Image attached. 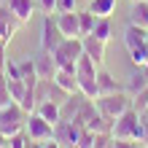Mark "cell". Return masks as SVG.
I'll list each match as a JSON object with an SVG mask.
<instances>
[{
	"label": "cell",
	"mask_w": 148,
	"mask_h": 148,
	"mask_svg": "<svg viewBox=\"0 0 148 148\" xmlns=\"http://www.w3.org/2000/svg\"><path fill=\"white\" fill-rule=\"evenodd\" d=\"M97 70H100V67L94 65L92 57H86V54L78 57V62H75L78 92H81L86 100H97Z\"/></svg>",
	"instance_id": "cell-1"
},
{
	"label": "cell",
	"mask_w": 148,
	"mask_h": 148,
	"mask_svg": "<svg viewBox=\"0 0 148 148\" xmlns=\"http://www.w3.org/2000/svg\"><path fill=\"white\" fill-rule=\"evenodd\" d=\"M94 105H97V110H100L105 119L116 121L127 108H132V97L121 89V92H116V94H100V97L94 100Z\"/></svg>",
	"instance_id": "cell-2"
},
{
	"label": "cell",
	"mask_w": 148,
	"mask_h": 148,
	"mask_svg": "<svg viewBox=\"0 0 148 148\" xmlns=\"http://www.w3.org/2000/svg\"><path fill=\"white\" fill-rule=\"evenodd\" d=\"M30 113L24 110L19 102H8V105L0 108V132L5 135H16V132H24V121H27Z\"/></svg>",
	"instance_id": "cell-3"
},
{
	"label": "cell",
	"mask_w": 148,
	"mask_h": 148,
	"mask_svg": "<svg viewBox=\"0 0 148 148\" xmlns=\"http://www.w3.org/2000/svg\"><path fill=\"white\" fill-rule=\"evenodd\" d=\"M51 54L57 59V67H70V65L78 62V57L84 54V40L81 38H65Z\"/></svg>",
	"instance_id": "cell-4"
},
{
	"label": "cell",
	"mask_w": 148,
	"mask_h": 148,
	"mask_svg": "<svg viewBox=\"0 0 148 148\" xmlns=\"http://www.w3.org/2000/svg\"><path fill=\"white\" fill-rule=\"evenodd\" d=\"M24 135H27L30 140H35V143H46V140L54 137V124H49L40 113L32 110L27 116V121H24Z\"/></svg>",
	"instance_id": "cell-5"
},
{
	"label": "cell",
	"mask_w": 148,
	"mask_h": 148,
	"mask_svg": "<svg viewBox=\"0 0 148 148\" xmlns=\"http://www.w3.org/2000/svg\"><path fill=\"white\" fill-rule=\"evenodd\" d=\"M81 132H84V127H78L75 121H67V119H59L54 124V140L62 148H75Z\"/></svg>",
	"instance_id": "cell-6"
},
{
	"label": "cell",
	"mask_w": 148,
	"mask_h": 148,
	"mask_svg": "<svg viewBox=\"0 0 148 148\" xmlns=\"http://www.w3.org/2000/svg\"><path fill=\"white\" fill-rule=\"evenodd\" d=\"M65 40L62 30L57 24V16H43V24H40V49L43 51H54L59 43Z\"/></svg>",
	"instance_id": "cell-7"
},
{
	"label": "cell",
	"mask_w": 148,
	"mask_h": 148,
	"mask_svg": "<svg viewBox=\"0 0 148 148\" xmlns=\"http://www.w3.org/2000/svg\"><path fill=\"white\" fill-rule=\"evenodd\" d=\"M32 65H35V73H38L40 81H49V78H54V73H57V59H54L51 51L40 49L38 54H32Z\"/></svg>",
	"instance_id": "cell-8"
},
{
	"label": "cell",
	"mask_w": 148,
	"mask_h": 148,
	"mask_svg": "<svg viewBox=\"0 0 148 148\" xmlns=\"http://www.w3.org/2000/svg\"><path fill=\"white\" fill-rule=\"evenodd\" d=\"M54 84H57L62 92H67V94H75V92H78V75H75V65H70V67H57V73H54Z\"/></svg>",
	"instance_id": "cell-9"
},
{
	"label": "cell",
	"mask_w": 148,
	"mask_h": 148,
	"mask_svg": "<svg viewBox=\"0 0 148 148\" xmlns=\"http://www.w3.org/2000/svg\"><path fill=\"white\" fill-rule=\"evenodd\" d=\"M57 24L65 38H81V24H78V11H65L57 14Z\"/></svg>",
	"instance_id": "cell-10"
},
{
	"label": "cell",
	"mask_w": 148,
	"mask_h": 148,
	"mask_svg": "<svg viewBox=\"0 0 148 148\" xmlns=\"http://www.w3.org/2000/svg\"><path fill=\"white\" fill-rule=\"evenodd\" d=\"M81 40H84V54L92 57L97 67H102V62H105V46H108V43H102L100 38H94V35H84Z\"/></svg>",
	"instance_id": "cell-11"
},
{
	"label": "cell",
	"mask_w": 148,
	"mask_h": 148,
	"mask_svg": "<svg viewBox=\"0 0 148 148\" xmlns=\"http://www.w3.org/2000/svg\"><path fill=\"white\" fill-rule=\"evenodd\" d=\"M8 8L14 11V16H16V19H19L22 24H27L32 16H35L38 0H8Z\"/></svg>",
	"instance_id": "cell-12"
},
{
	"label": "cell",
	"mask_w": 148,
	"mask_h": 148,
	"mask_svg": "<svg viewBox=\"0 0 148 148\" xmlns=\"http://www.w3.org/2000/svg\"><path fill=\"white\" fill-rule=\"evenodd\" d=\"M143 89H148V67H135V70L129 73V78H127L124 92L129 97H135V94L143 92Z\"/></svg>",
	"instance_id": "cell-13"
},
{
	"label": "cell",
	"mask_w": 148,
	"mask_h": 148,
	"mask_svg": "<svg viewBox=\"0 0 148 148\" xmlns=\"http://www.w3.org/2000/svg\"><path fill=\"white\" fill-rule=\"evenodd\" d=\"M35 113H40L49 124H57V121L62 119V105L54 102V100H43V102H38V105H35Z\"/></svg>",
	"instance_id": "cell-14"
},
{
	"label": "cell",
	"mask_w": 148,
	"mask_h": 148,
	"mask_svg": "<svg viewBox=\"0 0 148 148\" xmlns=\"http://www.w3.org/2000/svg\"><path fill=\"white\" fill-rule=\"evenodd\" d=\"M145 40H148V30L129 22L127 30H124V46L127 49H135V46H140V43H145Z\"/></svg>",
	"instance_id": "cell-15"
},
{
	"label": "cell",
	"mask_w": 148,
	"mask_h": 148,
	"mask_svg": "<svg viewBox=\"0 0 148 148\" xmlns=\"http://www.w3.org/2000/svg\"><path fill=\"white\" fill-rule=\"evenodd\" d=\"M116 92H121V86H119V81L113 78L108 70H97V97L100 94H116Z\"/></svg>",
	"instance_id": "cell-16"
},
{
	"label": "cell",
	"mask_w": 148,
	"mask_h": 148,
	"mask_svg": "<svg viewBox=\"0 0 148 148\" xmlns=\"http://www.w3.org/2000/svg\"><path fill=\"white\" fill-rule=\"evenodd\" d=\"M129 22L148 30V0H137V3H132V8H129Z\"/></svg>",
	"instance_id": "cell-17"
},
{
	"label": "cell",
	"mask_w": 148,
	"mask_h": 148,
	"mask_svg": "<svg viewBox=\"0 0 148 148\" xmlns=\"http://www.w3.org/2000/svg\"><path fill=\"white\" fill-rule=\"evenodd\" d=\"M92 35L94 38H100L102 43H108L113 38V24H110V16H100L97 24H94V30H92Z\"/></svg>",
	"instance_id": "cell-18"
},
{
	"label": "cell",
	"mask_w": 148,
	"mask_h": 148,
	"mask_svg": "<svg viewBox=\"0 0 148 148\" xmlns=\"http://www.w3.org/2000/svg\"><path fill=\"white\" fill-rule=\"evenodd\" d=\"M89 11L94 16H110L116 11V0H89Z\"/></svg>",
	"instance_id": "cell-19"
},
{
	"label": "cell",
	"mask_w": 148,
	"mask_h": 148,
	"mask_svg": "<svg viewBox=\"0 0 148 148\" xmlns=\"http://www.w3.org/2000/svg\"><path fill=\"white\" fill-rule=\"evenodd\" d=\"M100 16H94L89 8L86 11H78V24H81V38L84 35H92V30H94V24H97Z\"/></svg>",
	"instance_id": "cell-20"
},
{
	"label": "cell",
	"mask_w": 148,
	"mask_h": 148,
	"mask_svg": "<svg viewBox=\"0 0 148 148\" xmlns=\"http://www.w3.org/2000/svg\"><path fill=\"white\" fill-rule=\"evenodd\" d=\"M24 81L22 78H8V94H11V100L14 102H22V97H24Z\"/></svg>",
	"instance_id": "cell-21"
},
{
	"label": "cell",
	"mask_w": 148,
	"mask_h": 148,
	"mask_svg": "<svg viewBox=\"0 0 148 148\" xmlns=\"http://www.w3.org/2000/svg\"><path fill=\"white\" fill-rule=\"evenodd\" d=\"M8 102H14L11 94H8V75H5V70H0V108L8 105Z\"/></svg>",
	"instance_id": "cell-22"
},
{
	"label": "cell",
	"mask_w": 148,
	"mask_h": 148,
	"mask_svg": "<svg viewBox=\"0 0 148 148\" xmlns=\"http://www.w3.org/2000/svg\"><path fill=\"white\" fill-rule=\"evenodd\" d=\"M27 143H30L27 135H24V132H16V135H8L5 148H27Z\"/></svg>",
	"instance_id": "cell-23"
},
{
	"label": "cell",
	"mask_w": 148,
	"mask_h": 148,
	"mask_svg": "<svg viewBox=\"0 0 148 148\" xmlns=\"http://www.w3.org/2000/svg\"><path fill=\"white\" fill-rule=\"evenodd\" d=\"M16 30H19V24H8V22H0V43H8L14 35H16Z\"/></svg>",
	"instance_id": "cell-24"
},
{
	"label": "cell",
	"mask_w": 148,
	"mask_h": 148,
	"mask_svg": "<svg viewBox=\"0 0 148 148\" xmlns=\"http://www.w3.org/2000/svg\"><path fill=\"white\" fill-rule=\"evenodd\" d=\"M132 108H135L137 113H143V110L148 108V89H143V92H137L135 97H132Z\"/></svg>",
	"instance_id": "cell-25"
},
{
	"label": "cell",
	"mask_w": 148,
	"mask_h": 148,
	"mask_svg": "<svg viewBox=\"0 0 148 148\" xmlns=\"http://www.w3.org/2000/svg\"><path fill=\"white\" fill-rule=\"evenodd\" d=\"M65 11H75V0H57V14Z\"/></svg>",
	"instance_id": "cell-26"
},
{
	"label": "cell",
	"mask_w": 148,
	"mask_h": 148,
	"mask_svg": "<svg viewBox=\"0 0 148 148\" xmlns=\"http://www.w3.org/2000/svg\"><path fill=\"white\" fill-rule=\"evenodd\" d=\"M110 148H140V143L137 140H116V137H113Z\"/></svg>",
	"instance_id": "cell-27"
},
{
	"label": "cell",
	"mask_w": 148,
	"mask_h": 148,
	"mask_svg": "<svg viewBox=\"0 0 148 148\" xmlns=\"http://www.w3.org/2000/svg\"><path fill=\"white\" fill-rule=\"evenodd\" d=\"M38 8L43 14H51V11H57V0H38Z\"/></svg>",
	"instance_id": "cell-28"
},
{
	"label": "cell",
	"mask_w": 148,
	"mask_h": 148,
	"mask_svg": "<svg viewBox=\"0 0 148 148\" xmlns=\"http://www.w3.org/2000/svg\"><path fill=\"white\" fill-rule=\"evenodd\" d=\"M5 46H8V43H0V70H5V62H8V57H5Z\"/></svg>",
	"instance_id": "cell-29"
},
{
	"label": "cell",
	"mask_w": 148,
	"mask_h": 148,
	"mask_svg": "<svg viewBox=\"0 0 148 148\" xmlns=\"http://www.w3.org/2000/svg\"><path fill=\"white\" fill-rule=\"evenodd\" d=\"M140 121H143V127H145V132H148V108L140 113ZM145 145H148V143H145Z\"/></svg>",
	"instance_id": "cell-30"
},
{
	"label": "cell",
	"mask_w": 148,
	"mask_h": 148,
	"mask_svg": "<svg viewBox=\"0 0 148 148\" xmlns=\"http://www.w3.org/2000/svg\"><path fill=\"white\" fill-rule=\"evenodd\" d=\"M43 148H62V145H59L54 137H51V140H46V143H43Z\"/></svg>",
	"instance_id": "cell-31"
},
{
	"label": "cell",
	"mask_w": 148,
	"mask_h": 148,
	"mask_svg": "<svg viewBox=\"0 0 148 148\" xmlns=\"http://www.w3.org/2000/svg\"><path fill=\"white\" fill-rule=\"evenodd\" d=\"M5 143H8V135H5V132H0V148H5Z\"/></svg>",
	"instance_id": "cell-32"
},
{
	"label": "cell",
	"mask_w": 148,
	"mask_h": 148,
	"mask_svg": "<svg viewBox=\"0 0 148 148\" xmlns=\"http://www.w3.org/2000/svg\"><path fill=\"white\" fill-rule=\"evenodd\" d=\"M0 3H8V0H0Z\"/></svg>",
	"instance_id": "cell-33"
},
{
	"label": "cell",
	"mask_w": 148,
	"mask_h": 148,
	"mask_svg": "<svg viewBox=\"0 0 148 148\" xmlns=\"http://www.w3.org/2000/svg\"><path fill=\"white\" fill-rule=\"evenodd\" d=\"M129 3H137V0H129Z\"/></svg>",
	"instance_id": "cell-34"
}]
</instances>
